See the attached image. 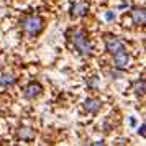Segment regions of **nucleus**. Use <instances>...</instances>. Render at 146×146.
<instances>
[{
    "label": "nucleus",
    "instance_id": "nucleus-1",
    "mask_svg": "<svg viewBox=\"0 0 146 146\" xmlns=\"http://www.w3.org/2000/svg\"><path fill=\"white\" fill-rule=\"evenodd\" d=\"M69 40L72 43V46L79 51L82 56H90L94 53V46L92 43L87 40V35L86 31H82V30H74L71 36H69Z\"/></svg>",
    "mask_w": 146,
    "mask_h": 146
},
{
    "label": "nucleus",
    "instance_id": "nucleus-2",
    "mask_svg": "<svg viewBox=\"0 0 146 146\" xmlns=\"http://www.w3.org/2000/svg\"><path fill=\"white\" fill-rule=\"evenodd\" d=\"M21 30L28 35V36H36L43 31L44 28V20L38 17V15H28V17H23L20 21Z\"/></svg>",
    "mask_w": 146,
    "mask_h": 146
},
{
    "label": "nucleus",
    "instance_id": "nucleus-3",
    "mask_svg": "<svg viewBox=\"0 0 146 146\" xmlns=\"http://www.w3.org/2000/svg\"><path fill=\"white\" fill-rule=\"evenodd\" d=\"M113 66L117 67V69H120V71L128 69V66H130V54L126 53L125 49L117 51V53L113 54Z\"/></svg>",
    "mask_w": 146,
    "mask_h": 146
},
{
    "label": "nucleus",
    "instance_id": "nucleus-4",
    "mask_svg": "<svg viewBox=\"0 0 146 146\" xmlns=\"http://www.w3.org/2000/svg\"><path fill=\"white\" fill-rule=\"evenodd\" d=\"M105 49L108 51L110 54H115L117 51H121V49H125V43L117 38V36H107L105 38Z\"/></svg>",
    "mask_w": 146,
    "mask_h": 146
},
{
    "label": "nucleus",
    "instance_id": "nucleus-5",
    "mask_svg": "<svg viewBox=\"0 0 146 146\" xmlns=\"http://www.w3.org/2000/svg\"><path fill=\"white\" fill-rule=\"evenodd\" d=\"M87 13H89V5L84 2H77L71 7V17H74V18H82Z\"/></svg>",
    "mask_w": 146,
    "mask_h": 146
},
{
    "label": "nucleus",
    "instance_id": "nucleus-6",
    "mask_svg": "<svg viewBox=\"0 0 146 146\" xmlns=\"http://www.w3.org/2000/svg\"><path fill=\"white\" fill-rule=\"evenodd\" d=\"M130 15H131V20H133V23H135V25H139V27H143V25H145V21H146L145 8L135 7V8H131Z\"/></svg>",
    "mask_w": 146,
    "mask_h": 146
},
{
    "label": "nucleus",
    "instance_id": "nucleus-7",
    "mask_svg": "<svg viewBox=\"0 0 146 146\" xmlns=\"http://www.w3.org/2000/svg\"><path fill=\"white\" fill-rule=\"evenodd\" d=\"M41 92H43V87L38 84V82H31V84H28L27 89H25V97L27 99H36V97H40Z\"/></svg>",
    "mask_w": 146,
    "mask_h": 146
},
{
    "label": "nucleus",
    "instance_id": "nucleus-8",
    "mask_svg": "<svg viewBox=\"0 0 146 146\" xmlns=\"http://www.w3.org/2000/svg\"><path fill=\"white\" fill-rule=\"evenodd\" d=\"M84 108H86L89 113H97L100 112V108H102V102L97 99H87L84 102Z\"/></svg>",
    "mask_w": 146,
    "mask_h": 146
},
{
    "label": "nucleus",
    "instance_id": "nucleus-9",
    "mask_svg": "<svg viewBox=\"0 0 146 146\" xmlns=\"http://www.w3.org/2000/svg\"><path fill=\"white\" fill-rule=\"evenodd\" d=\"M18 138L21 141H30V139L35 138V131L30 126H21L20 130H18Z\"/></svg>",
    "mask_w": 146,
    "mask_h": 146
},
{
    "label": "nucleus",
    "instance_id": "nucleus-10",
    "mask_svg": "<svg viewBox=\"0 0 146 146\" xmlns=\"http://www.w3.org/2000/svg\"><path fill=\"white\" fill-rule=\"evenodd\" d=\"M15 82H17V77L12 72H5V74H2V77H0V86H3V87L13 86Z\"/></svg>",
    "mask_w": 146,
    "mask_h": 146
},
{
    "label": "nucleus",
    "instance_id": "nucleus-11",
    "mask_svg": "<svg viewBox=\"0 0 146 146\" xmlns=\"http://www.w3.org/2000/svg\"><path fill=\"white\" fill-rule=\"evenodd\" d=\"M145 87H146V84H145V79H139V80H136L135 84H133V89H135V94L136 95H145Z\"/></svg>",
    "mask_w": 146,
    "mask_h": 146
},
{
    "label": "nucleus",
    "instance_id": "nucleus-12",
    "mask_svg": "<svg viewBox=\"0 0 146 146\" xmlns=\"http://www.w3.org/2000/svg\"><path fill=\"white\" fill-rule=\"evenodd\" d=\"M105 20H108V21L115 20V12H107L105 13Z\"/></svg>",
    "mask_w": 146,
    "mask_h": 146
},
{
    "label": "nucleus",
    "instance_id": "nucleus-13",
    "mask_svg": "<svg viewBox=\"0 0 146 146\" xmlns=\"http://www.w3.org/2000/svg\"><path fill=\"white\" fill-rule=\"evenodd\" d=\"M138 133H139V135H141V136H143V138H145V136H146V131H145V123H143V125L139 126Z\"/></svg>",
    "mask_w": 146,
    "mask_h": 146
},
{
    "label": "nucleus",
    "instance_id": "nucleus-14",
    "mask_svg": "<svg viewBox=\"0 0 146 146\" xmlns=\"http://www.w3.org/2000/svg\"><path fill=\"white\" fill-rule=\"evenodd\" d=\"M97 84H99V80H97V79H92V80H90V87H97Z\"/></svg>",
    "mask_w": 146,
    "mask_h": 146
},
{
    "label": "nucleus",
    "instance_id": "nucleus-15",
    "mask_svg": "<svg viewBox=\"0 0 146 146\" xmlns=\"http://www.w3.org/2000/svg\"><path fill=\"white\" fill-rule=\"evenodd\" d=\"M110 74H112V77H120V72H117V71H115V72H113V71H112V72H110Z\"/></svg>",
    "mask_w": 146,
    "mask_h": 146
}]
</instances>
